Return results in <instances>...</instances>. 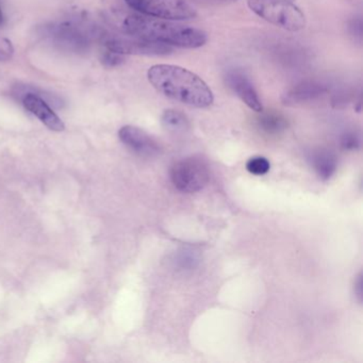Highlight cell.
I'll return each mask as SVG.
<instances>
[{"instance_id":"7402d4cb","label":"cell","mask_w":363,"mask_h":363,"mask_svg":"<svg viewBox=\"0 0 363 363\" xmlns=\"http://www.w3.org/2000/svg\"><path fill=\"white\" fill-rule=\"evenodd\" d=\"M216 1H225V3H230V1H237V0H216Z\"/></svg>"},{"instance_id":"4fadbf2b","label":"cell","mask_w":363,"mask_h":363,"mask_svg":"<svg viewBox=\"0 0 363 363\" xmlns=\"http://www.w3.org/2000/svg\"><path fill=\"white\" fill-rule=\"evenodd\" d=\"M161 122L163 127L169 133H184L190 129L189 118L177 110H165L161 116Z\"/></svg>"},{"instance_id":"277c9868","label":"cell","mask_w":363,"mask_h":363,"mask_svg":"<svg viewBox=\"0 0 363 363\" xmlns=\"http://www.w3.org/2000/svg\"><path fill=\"white\" fill-rule=\"evenodd\" d=\"M248 7L259 18L284 30H301L306 27L305 14L289 0H247Z\"/></svg>"},{"instance_id":"9a60e30c","label":"cell","mask_w":363,"mask_h":363,"mask_svg":"<svg viewBox=\"0 0 363 363\" xmlns=\"http://www.w3.org/2000/svg\"><path fill=\"white\" fill-rule=\"evenodd\" d=\"M271 169V163L265 157L256 156L252 157L246 162V169L252 175L262 176L265 175Z\"/></svg>"},{"instance_id":"ba28073f","label":"cell","mask_w":363,"mask_h":363,"mask_svg":"<svg viewBox=\"0 0 363 363\" xmlns=\"http://www.w3.org/2000/svg\"><path fill=\"white\" fill-rule=\"evenodd\" d=\"M209 178L207 164L194 157L178 161L171 169L172 182L180 192H199L207 186Z\"/></svg>"},{"instance_id":"7c38bea8","label":"cell","mask_w":363,"mask_h":363,"mask_svg":"<svg viewBox=\"0 0 363 363\" xmlns=\"http://www.w3.org/2000/svg\"><path fill=\"white\" fill-rule=\"evenodd\" d=\"M312 167L322 180H328L337 171V157L328 150H316L309 156Z\"/></svg>"},{"instance_id":"30bf717a","label":"cell","mask_w":363,"mask_h":363,"mask_svg":"<svg viewBox=\"0 0 363 363\" xmlns=\"http://www.w3.org/2000/svg\"><path fill=\"white\" fill-rule=\"evenodd\" d=\"M118 135L121 141L139 156L150 158L160 152V145L157 143L156 140L138 127L124 126L121 128Z\"/></svg>"},{"instance_id":"e0dca14e","label":"cell","mask_w":363,"mask_h":363,"mask_svg":"<svg viewBox=\"0 0 363 363\" xmlns=\"http://www.w3.org/2000/svg\"><path fill=\"white\" fill-rule=\"evenodd\" d=\"M101 63L107 67H116L124 63L125 59L123 55L116 54L109 50H105L101 52Z\"/></svg>"},{"instance_id":"ffe728a7","label":"cell","mask_w":363,"mask_h":363,"mask_svg":"<svg viewBox=\"0 0 363 363\" xmlns=\"http://www.w3.org/2000/svg\"><path fill=\"white\" fill-rule=\"evenodd\" d=\"M354 293H356L359 303H362V274L361 273L357 276L356 281H354Z\"/></svg>"},{"instance_id":"5b68a950","label":"cell","mask_w":363,"mask_h":363,"mask_svg":"<svg viewBox=\"0 0 363 363\" xmlns=\"http://www.w3.org/2000/svg\"><path fill=\"white\" fill-rule=\"evenodd\" d=\"M95 38L105 46L106 50L116 54L141 55V56H167L173 52L171 46L145 41L128 35H116L97 29Z\"/></svg>"},{"instance_id":"7a4b0ae2","label":"cell","mask_w":363,"mask_h":363,"mask_svg":"<svg viewBox=\"0 0 363 363\" xmlns=\"http://www.w3.org/2000/svg\"><path fill=\"white\" fill-rule=\"evenodd\" d=\"M122 30L131 37L176 48H199L207 42L201 29L141 13L128 14L123 20Z\"/></svg>"},{"instance_id":"9c48e42d","label":"cell","mask_w":363,"mask_h":363,"mask_svg":"<svg viewBox=\"0 0 363 363\" xmlns=\"http://www.w3.org/2000/svg\"><path fill=\"white\" fill-rule=\"evenodd\" d=\"M226 84L237 94V96L255 112L263 111L262 104L254 84L245 73L240 69H230L225 76Z\"/></svg>"},{"instance_id":"3957f363","label":"cell","mask_w":363,"mask_h":363,"mask_svg":"<svg viewBox=\"0 0 363 363\" xmlns=\"http://www.w3.org/2000/svg\"><path fill=\"white\" fill-rule=\"evenodd\" d=\"M96 28L74 21L48 23L38 28L40 37L54 48L72 54L89 52Z\"/></svg>"},{"instance_id":"8992f818","label":"cell","mask_w":363,"mask_h":363,"mask_svg":"<svg viewBox=\"0 0 363 363\" xmlns=\"http://www.w3.org/2000/svg\"><path fill=\"white\" fill-rule=\"evenodd\" d=\"M14 95L22 101L23 106L33 116H37L46 127L54 131H63L65 129V123L55 113L46 99L54 101L55 105H60L58 97L48 93L41 92L27 86H16Z\"/></svg>"},{"instance_id":"603a6c76","label":"cell","mask_w":363,"mask_h":363,"mask_svg":"<svg viewBox=\"0 0 363 363\" xmlns=\"http://www.w3.org/2000/svg\"><path fill=\"white\" fill-rule=\"evenodd\" d=\"M289 1H295V0H289Z\"/></svg>"},{"instance_id":"6da1fadb","label":"cell","mask_w":363,"mask_h":363,"mask_svg":"<svg viewBox=\"0 0 363 363\" xmlns=\"http://www.w3.org/2000/svg\"><path fill=\"white\" fill-rule=\"evenodd\" d=\"M152 86L167 99L193 108L210 107L214 97L211 89L199 76L177 65H158L147 73Z\"/></svg>"},{"instance_id":"2e32d148","label":"cell","mask_w":363,"mask_h":363,"mask_svg":"<svg viewBox=\"0 0 363 363\" xmlns=\"http://www.w3.org/2000/svg\"><path fill=\"white\" fill-rule=\"evenodd\" d=\"M341 145L344 150H356L361 146V135L357 131H346L341 138Z\"/></svg>"},{"instance_id":"5bb4252c","label":"cell","mask_w":363,"mask_h":363,"mask_svg":"<svg viewBox=\"0 0 363 363\" xmlns=\"http://www.w3.org/2000/svg\"><path fill=\"white\" fill-rule=\"evenodd\" d=\"M260 113L261 116L257 120V125L261 131L267 135H277L286 130L288 127L286 118L280 114L273 113V112H269V113L260 112Z\"/></svg>"},{"instance_id":"8fae6325","label":"cell","mask_w":363,"mask_h":363,"mask_svg":"<svg viewBox=\"0 0 363 363\" xmlns=\"http://www.w3.org/2000/svg\"><path fill=\"white\" fill-rule=\"evenodd\" d=\"M328 86L318 80H303L286 90L282 94L284 105L293 106L309 103L326 94Z\"/></svg>"},{"instance_id":"44dd1931","label":"cell","mask_w":363,"mask_h":363,"mask_svg":"<svg viewBox=\"0 0 363 363\" xmlns=\"http://www.w3.org/2000/svg\"><path fill=\"white\" fill-rule=\"evenodd\" d=\"M4 23H5V16H4L3 9H1V6H0V26H3Z\"/></svg>"},{"instance_id":"d6986e66","label":"cell","mask_w":363,"mask_h":363,"mask_svg":"<svg viewBox=\"0 0 363 363\" xmlns=\"http://www.w3.org/2000/svg\"><path fill=\"white\" fill-rule=\"evenodd\" d=\"M350 29L352 31V35L358 37L361 41V39H362V22H361L360 18L352 21L350 24Z\"/></svg>"},{"instance_id":"ac0fdd59","label":"cell","mask_w":363,"mask_h":363,"mask_svg":"<svg viewBox=\"0 0 363 363\" xmlns=\"http://www.w3.org/2000/svg\"><path fill=\"white\" fill-rule=\"evenodd\" d=\"M14 55V48L10 40L0 35V62L11 60Z\"/></svg>"},{"instance_id":"52a82bcc","label":"cell","mask_w":363,"mask_h":363,"mask_svg":"<svg viewBox=\"0 0 363 363\" xmlns=\"http://www.w3.org/2000/svg\"><path fill=\"white\" fill-rule=\"evenodd\" d=\"M131 9L144 16L169 21H186L196 16L186 0H125Z\"/></svg>"}]
</instances>
